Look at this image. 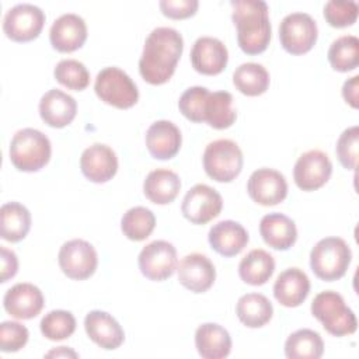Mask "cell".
<instances>
[{"label": "cell", "mask_w": 359, "mask_h": 359, "mask_svg": "<svg viewBox=\"0 0 359 359\" xmlns=\"http://www.w3.org/2000/svg\"><path fill=\"white\" fill-rule=\"evenodd\" d=\"M45 300L39 287L32 283H17L11 286L3 299L4 310L14 318L31 320L43 309Z\"/></svg>", "instance_id": "9a60e30c"}, {"label": "cell", "mask_w": 359, "mask_h": 359, "mask_svg": "<svg viewBox=\"0 0 359 359\" xmlns=\"http://www.w3.org/2000/svg\"><path fill=\"white\" fill-rule=\"evenodd\" d=\"M358 3L352 0H330L324 6V18L334 28H345L352 25L358 18Z\"/></svg>", "instance_id": "74e56055"}, {"label": "cell", "mask_w": 359, "mask_h": 359, "mask_svg": "<svg viewBox=\"0 0 359 359\" xmlns=\"http://www.w3.org/2000/svg\"><path fill=\"white\" fill-rule=\"evenodd\" d=\"M311 314L334 337L351 335L358 328L355 313L345 304L344 297L334 290L320 292L313 299Z\"/></svg>", "instance_id": "277c9868"}, {"label": "cell", "mask_w": 359, "mask_h": 359, "mask_svg": "<svg viewBox=\"0 0 359 359\" xmlns=\"http://www.w3.org/2000/svg\"><path fill=\"white\" fill-rule=\"evenodd\" d=\"M84 328L88 338L100 348L107 351L119 348L125 339V332L122 327L107 311H90L84 318Z\"/></svg>", "instance_id": "ffe728a7"}, {"label": "cell", "mask_w": 359, "mask_h": 359, "mask_svg": "<svg viewBox=\"0 0 359 359\" xmlns=\"http://www.w3.org/2000/svg\"><path fill=\"white\" fill-rule=\"evenodd\" d=\"M208 240L210 247L223 257H234L240 254L248 244V233L234 220H222L209 230Z\"/></svg>", "instance_id": "603a6c76"}, {"label": "cell", "mask_w": 359, "mask_h": 359, "mask_svg": "<svg viewBox=\"0 0 359 359\" xmlns=\"http://www.w3.org/2000/svg\"><path fill=\"white\" fill-rule=\"evenodd\" d=\"M46 356H73V358H76L77 353L70 351V349H67L66 346H59L57 349L50 351L49 353H46Z\"/></svg>", "instance_id": "f6af8a7d"}, {"label": "cell", "mask_w": 359, "mask_h": 359, "mask_svg": "<svg viewBox=\"0 0 359 359\" xmlns=\"http://www.w3.org/2000/svg\"><path fill=\"white\" fill-rule=\"evenodd\" d=\"M233 83L241 94L248 97H257L268 90L269 73L262 65L255 62H247L240 65L234 70Z\"/></svg>", "instance_id": "d6a6232c"}, {"label": "cell", "mask_w": 359, "mask_h": 359, "mask_svg": "<svg viewBox=\"0 0 359 359\" xmlns=\"http://www.w3.org/2000/svg\"><path fill=\"white\" fill-rule=\"evenodd\" d=\"M247 192L254 202L262 206H273L285 201L287 195V182L279 171L264 167L255 170L250 175Z\"/></svg>", "instance_id": "5bb4252c"}, {"label": "cell", "mask_w": 359, "mask_h": 359, "mask_svg": "<svg viewBox=\"0 0 359 359\" xmlns=\"http://www.w3.org/2000/svg\"><path fill=\"white\" fill-rule=\"evenodd\" d=\"M237 118L233 95L229 91L209 93L203 107V122L213 129H227Z\"/></svg>", "instance_id": "4dcf8cb0"}, {"label": "cell", "mask_w": 359, "mask_h": 359, "mask_svg": "<svg viewBox=\"0 0 359 359\" xmlns=\"http://www.w3.org/2000/svg\"><path fill=\"white\" fill-rule=\"evenodd\" d=\"M53 76L57 83L74 91L84 90L90 83V73L87 67L76 59L60 60L53 70Z\"/></svg>", "instance_id": "8d00e7d4"}, {"label": "cell", "mask_w": 359, "mask_h": 359, "mask_svg": "<svg viewBox=\"0 0 359 359\" xmlns=\"http://www.w3.org/2000/svg\"><path fill=\"white\" fill-rule=\"evenodd\" d=\"M229 62L226 45L213 36H201L191 49L192 67L205 76H215L224 70Z\"/></svg>", "instance_id": "e0dca14e"}, {"label": "cell", "mask_w": 359, "mask_h": 359, "mask_svg": "<svg viewBox=\"0 0 359 359\" xmlns=\"http://www.w3.org/2000/svg\"><path fill=\"white\" fill-rule=\"evenodd\" d=\"M259 233L265 244L275 250L286 251L297 240L294 222L283 213H268L259 222Z\"/></svg>", "instance_id": "d4e9b609"}, {"label": "cell", "mask_w": 359, "mask_h": 359, "mask_svg": "<svg viewBox=\"0 0 359 359\" xmlns=\"http://www.w3.org/2000/svg\"><path fill=\"white\" fill-rule=\"evenodd\" d=\"M209 93L210 91L206 87L201 86L187 88L178 101L181 114L192 122H203V107Z\"/></svg>", "instance_id": "f35d334b"}, {"label": "cell", "mask_w": 359, "mask_h": 359, "mask_svg": "<svg viewBox=\"0 0 359 359\" xmlns=\"http://www.w3.org/2000/svg\"><path fill=\"white\" fill-rule=\"evenodd\" d=\"M205 172L217 182H231L243 168V151L230 139L210 142L203 151Z\"/></svg>", "instance_id": "8992f818"}, {"label": "cell", "mask_w": 359, "mask_h": 359, "mask_svg": "<svg viewBox=\"0 0 359 359\" xmlns=\"http://www.w3.org/2000/svg\"><path fill=\"white\" fill-rule=\"evenodd\" d=\"M310 292V279L299 268H287L280 272L273 283V296L285 307L300 306Z\"/></svg>", "instance_id": "cb8c5ba5"}, {"label": "cell", "mask_w": 359, "mask_h": 359, "mask_svg": "<svg viewBox=\"0 0 359 359\" xmlns=\"http://www.w3.org/2000/svg\"><path fill=\"white\" fill-rule=\"evenodd\" d=\"M29 332L25 325L17 321H3L0 324V349L3 352H17L28 342Z\"/></svg>", "instance_id": "60d3db41"}, {"label": "cell", "mask_w": 359, "mask_h": 359, "mask_svg": "<svg viewBox=\"0 0 359 359\" xmlns=\"http://www.w3.org/2000/svg\"><path fill=\"white\" fill-rule=\"evenodd\" d=\"M324 353V342L318 332L302 328L290 334L285 342L287 359H318Z\"/></svg>", "instance_id": "1f68e13d"}, {"label": "cell", "mask_w": 359, "mask_h": 359, "mask_svg": "<svg viewBox=\"0 0 359 359\" xmlns=\"http://www.w3.org/2000/svg\"><path fill=\"white\" fill-rule=\"evenodd\" d=\"M57 261L62 272L74 280L90 278L98 265L95 248L81 238L66 241L59 250Z\"/></svg>", "instance_id": "9c48e42d"}, {"label": "cell", "mask_w": 359, "mask_h": 359, "mask_svg": "<svg viewBox=\"0 0 359 359\" xmlns=\"http://www.w3.org/2000/svg\"><path fill=\"white\" fill-rule=\"evenodd\" d=\"M177 271L180 283L194 293H203L209 290L216 279V269L212 261L199 252L185 255Z\"/></svg>", "instance_id": "2e32d148"}, {"label": "cell", "mask_w": 359, "mask_h": 359, "mask_svg": "<svg viewBox=\"0 0 359 359\" xmlns=\"http://www.w3.org/2000/svg\"><path fill=\"white\" fill-rule=\"evenodd\" d=\"M182 35L170 27L154 28L144 41L139 59V73L144 81L158 86L167 83L182 55Z\"/></svg>", "instance_id": "6da1fadb"}, {"label": "cell", "mask_w": 359, "mask_h": 359, "mask_svg": "<svg viewBox=\"0 0 359 359\" xmlns=\"http://www.w3.org/2000/svg\"><path fill=\"white\" fill-rule=\"evenodd\" d=\"M161 13L174 20H182L194 15L198 10V0H161L158 3Z\"/></svg>", "instance_id": "b9f144b4"}, {"label": "cell", "mask_w": 359, "mask_h": 359, "mask_svg": "<svg viewBox=\"0 0 359 359\" xmlns=\"http://www.w3.org/2000/svg\"><path fill=\"white\" fill-rule=\"evenodd\" d=\"M275 271V259L265 250H251L238 264V275L243 282L261 286L266 283Z\"/></svg>", "instance_id": "f1b7e54d"}, {"label": "cell", "mask_w": 359, "mask_h": 359, "mask_svg": "<svg viewBox=\"0 0 359 359\" xmlns=\"http://www.w3.org/2000/svg\"><path fill=\"white\" fill-rule=\"evenodd\" d=\"M195 346L203 359H223L231 351V338L222 325L205 323L195 331Z\"/></svg>", "instance_id": "484cf974"}, {"label": "cell", "mask_w": 359, "mask_h": 359, "mask_svg": "<svg viewBox=\"0 0 359 359\" xmlns=\"http://www.w3.org/2000/svg\"><path fill=\"white\" fill-rule=\"evenodd\" d=\"M181 189V180L177 172L168 168H157L147 174L143 182L146 198L156 205L171 203Z\"/></svg>", "instance_id": "4316f807"}, {"label": "cell", "mask_w": 359, "mask_h": 359, "mask_svg": "<svg viewBox=\"0 0 359 359\" xmlns=\"http://www.w3.org/2000/svg\"><path fill=\"white\" fill-rule=\"evenodd\" d=\"M331 67L337 72H351L359 65V39L355 35H342L332 41L327 53Z\"/></svg>", "instance_id": "836d02e7"}, {"label": "cell", "mask_w": 359, "mask_h": 359, "mask_svg": "<svg viewBox=\"0 0 359 359\" xmlns=\"http://www.w3.org/2000/svg\"><path fill=\"white\" fill-rule=\"evenodd\" d=\"M41 332L50 341H62L69 338L76 330V318L70 311L52 310L41 320Z\"/></svg>", "instance_id": "d590c367"}, {"label": "cell", "mask_w": 359, "mask_h": 359, "mask_svg": "<svg viewBox=\"0 0 359 359\" xmlns=\"http://www.w3.org/2000/svg\"><path fill=\"white\" fill-rule=\"evenodd\" d=\"M236 314L245 327L259 328L269 323L273 314V307L266 296L261 293H247L238 299Z\"/></svg>", "instance_id": "f546056e"}, {"label": "cell", "mask_w": 359, "mask_h": 359, "mask_svg": "<svg viewBox=\"0 0 359 359\" xmlns=\"http://www.w3.org/2000/svg\"><path fill=\"white\" fill-rule=\"evenodd\" d=\"M156 226L154 213L144 206H135L123 213L121 220L122 233L132 241L146 240Z\"/></svg>", "instance_id": "e575fe53"}, {"label": "cell", "mask_w": 359, "mask_h": 359, "mask_svg": "<svg viewBox=\"0 0 359 359\" xmlns=\"http://www.w3.org/2000/svg\"><path fill=\"white\" fill-rule=\"evenodd\" d=\"M358 149H359V126L353 125L351 128H346L339 135L335 146L337 157L346 170L356 168Z\"/></svg>", "instance_id": "ab89813d"}, {"label": "cell", "mask_w": 359, "mask_h": 359, "mask_svg": "<svg viewBox=\"0 0 359 359\" xmlns=\"http://www.w3.org/2000/svg\"><path fill=\"white\" fill-rule=\"evenodd\" d=\"M80 168L87 180L102 184L116 174L118 157L109 146L104 143H94L81 153Z\"/></svg>", "instance_id": "ac0fdd59"}, {"label": "cell", "mask_w": 359, "mask_h": 359, "mask_svg": "<svg viewBox=\"0 0 359 359\" xmlns=\"http://www.w3.org/2000/svg\"><path fill=\"white\" fill-rule=\"evenodd\" d=\"M332 174V163L321 150L303 153L293 168L294 184L302 191H316L321 188Z\"/></svg>", "instance_id": "4fadbf2b"}, {"label": "cell", "mask_w": 359, "mask_h": 359, "mask_svg": "<svg viewBox=\"0 0 359 359\" xmlns=\"http://www.w3.org/2000/svg\"><path fill=\"white\" fill-rule=\"evenodd\" d=\"M181 143V132L171 121H156L146 132V147L151 157L157 160L172 158L180 151Z\"/></svg>", "instance_id": "44dd1931"}, {"label": "cell", "mask_w": 359, "mask_h": 359, "mask_svg": "<svg viewBox=\"0 0 359 359\" xmlns=\"http://www.w3.org/2000/svg\"><path fill=\"white\" fill-rule=\"evenodd\" d=\"M359 76H353L344 83L342 97L352 107L358 108V88H359Z\"/></svg>", "instance_id": "ee69618b"}, {"label": "cell", "mask_w": 359, "mask_h": 359, "mask_svg": "<svg viewBox=\"0 0 359 359\" xmlns=\"http://www.w3.org/2000/svg\"><path fill=\"white\" fill-rule=\"evenodd\" d=\"M352 259V251L341 237L321 238L310 252V266L314 275L325 282L342 278Z\"/></svg>", "instance_id": "5b68a950"}, {"label": "cell", "mask_w": 359, "mask_h": 359, "mask_svg": "<svg viewBox=\"0 0 359 359\" xmlns=\"http://www.w3.org/2000/svg\"><path fill=\"white\" fill-rule=\"evenodd\" d=\"M230 4L240 49L247 55L262 53L271 41L268 4L262 0H233Z\"/></svg>", "instance_id": "7a4b0ae2"}, {"label": "cell", "mask_w": 359, "mask_h": 359, "mask_svg": "<svg viewBox=\"0 0 359 359\" xmlns=\"http://www.w3.org/2000/svg\"><path fill=\"white\" fill-rule=\"evenodd\" d=\"M10 160L13 165L25 172L39 171L50 158V140L41 130L24 128L15 132L10 142Z\"/></svg>", "instance_id": "3957f363"}, {"label": "cell", "mask_w": 359, "mask_h": 359, "mask_svg": "<svg viewBox=\"0 0 359 359\" xmlns=\"http://www.w3.org/2000/svg\"><path fill=\"white\" fill-rule=\"evenodd\" d=\"M87 39L86 21L74 13L62 14L56 18L49 29L52 46L63 53L74 52L84 45Z\"/></svg>", "instance_id": "d6986e66"}, {"label": "cell", "mask_w": 359, "mask_h": 359, "mask_svg": "<svg viewBox=\"0 0 359 359\" xmlns=\"http://www.w3.org/2000/svg\"><path fill=\"white\" fill-rule=\"evenodd\" d=\"M76 112V100L57 88L45 93L39 101V115L42 121L52 128L67 126L74 119Z\"/></svg>", "instance_id": "7402d4cb"}, {"label": "cell", "mask_w": 359, "mask_h": 359, "mask_svg": "<svg viewBox=\"0 0 359 359\" xmlns=\"http://www.w3.org/2000/svg\"><path fill=\"white\" fill-rule=\"evenodd\" d=\"M97 97L108 105L119 109L133 107L139 100L135 81L122 69L109 66L98 72L94 83Z\"/></svg>", "instance_id": "52a82bcc"}, {"label": "cell", "mask_w": 359, "mask_h": 359, "mask_svg": "<svg viewBox=\"0 0 359 359\" xmlns=\"http://www.w3.org/2000/svg\"><path fill=\"white\" fill-rule=\"evenodd\" d=\"M223 208L222 195L206 184L194 185L184 196L181 212L194 224H205L217 217Z\"/></svg>", "instance_id": "7c38bea8"}, {"label": "cell", "mask_w": 359, "mask_h": 359, "mask_svg": "<svg viewBox=\"0 0 359 359\" xmlns=\"http://www.w3.org/2000/svg\"><path fill=\"white\" fill-rule=\"evenodd\" d=\"M43 24L45 14L38 6L21 3L6 13L3 18V31L11 41L28 42L38 38Z\"/></svg>", "instance_id": "30bf717a"}, {"label": "cell", "mask_w": 359, "mask_h": 359, "mask_svg": "<svg viewBox=\"0 0 359 359\" xmlns=\"http://www.w3.org/2000/svg\"><path fill=\"white\" fill-rule=\"evenodd\" d=\"M317 36V22L307 13H290L280 21L279 39L287 53H307L316 45Z\"/></svg>", "instance_id": "ba28073f"}, {"label": "cell", "mask_w": 359, "mask_h": 359, "mask_svg": "<svg viewBox=\"0 0 359 359\" xmlns=\"http://www.w3.org/2000/svg\"><path fill=\"white\" fill-rule=\"evenodd\" d=\"M1 251V269H0V282H7L8 279H11L17 271H18V259H17V255L14 251L6 248V247H1L0 248Z\"/></svg>", "instance_id": "7bdbcfd3"}, {"label": "cell", "mask_w": 359, "mask_h": 359, "mask_svg": "<svg viewBox=\"0 0 359 359\" xmlns=\"http://www.w3.org/2000/svg\"><path fill=\"white\" fill-rule=\"evenodd\" d=\"M31 229V213L18 202H7L0 209V234L10 243H18Z\"/></svg>", "instance_id": "83f0119b"}, {"label": "cell", "mask_w": 359, "mask_h": 359, "mask_svg": "<svg viewBox=\"0 0 359 359\" xmlns=\"http://www.w3.org/2000/svg\"><path fill=\"white\" fill-rule=\"evenodd\" d=\"M137 264L147 279L165 280L177 269V250L165 240H154L142 248Z\"/></svg>", "instance_id": "8fae6325"}]
</instances>
